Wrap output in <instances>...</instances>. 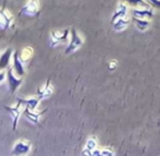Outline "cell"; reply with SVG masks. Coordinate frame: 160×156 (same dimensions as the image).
Returning a JSON list of instances; mask_svg holds the SVG:
<instances>
[{
    "instance_id": "obj_1",
    "label": "cell",
    "mask_w": 160,
    "mask_h": 156,
    "mask_svg": "<svg viewBox=\"0 0 160 156\" xmlns=\"http://www.w3.org/2000/svg\"><path fill=\"white\" fill-rule=\"evenodd\" d=\"M83 41L80 38V35L78 34V32L76 31L75 28L70 29V41H69L68 45H67L66 49H65V54H70L72 52H76L78 49L82 46Z\"/></svg>"
},
{
    "instance_id": "obj_2",
    "label": "cell",
    "mask_w": 160,
    "mask_h": 156,
    "mask_svg": "<svg viewBox=\"0 0 160 156\" xmlns=\"http://www.w3.org/2000/svg\"><path fill=\"white\" fill-rule=\"evenodd\" d=\"M40 1L38 0H30L25 6L20 9L19 16H30V17H38L40 16Z\"/></svg>"
},
{
    "instance_id": "obj_3",
    "label": "cell",
    "mask_w": 160,
    "mask_h": 156,
    "mask_svg": "<svg viewBox=\"0 0 160 156\" xmlns=\"http://www.w3.org/2000/svg\"><path fill=\"white\" fill-rule=\"evenodd\" d=\"M8 81V86H9V90L11 94H14L17 91L20 85L22 84V77H19L13 73V69L8 68L7 70V77H6Z\"/></svg>"
},
{
    "instance_id": "obj_4",
    "label": "cell",
    "mask_w": 160,
    "mask_h": 156,
    "mask_svg": "<svg viewBox=\"0 0 160 156\" xmlns=\"http://www.w3.org/2000/svg\"><path fill=\"white\" fill-rule=\"evenodd\" d=\"M31 151V144L25 140H20L14 144L10 156H25Z\"/></svg>"
},
{
    "instance_id": "obj_5",
    "label": "cell",
    "mask_w": 160,
    "mask_h": 156,
    "mask_svg": "<svg viewBox=\"0 0 160 156\" xmlns=\"http://www.w3.org/2000/svg\"><path fill=\"white\" fill-rule=\"evenodd\" d=\"M13 16L10 13L9 10L6 9L5 7L0 9V29L1 31H6L9 29L13 23Z\"/></svg>"
},
{
    "instance_id": "obj_6",
    "label": "cell",
    "mask_w": 160,
    "mask_h": 156,
    "mask_svg": "<svg viewBox=\"0 0 160 156\" xmlns=\"http://www.w3.org/2000/svg\"><path fill=\"white\" fill-rule=\"evenodd\" d=\"M69 36H70V31L68 29H65L62 31H53L51 33V46H56L59 43L67 42Z\"/></svg>"
},
{
    "instance_id": "obj_7",
    "label": "cell",
    "mask_w": 160,
    "mask_h": 156,
    "mask_svg": "<svg viewBox=\"0 0 160 156\" xmlns=\"http://www.w3.org/2000/svg\"><path fill=\"white\" fill-rule=\"evenodd\" d=\"M132 18L138 19H146V20H151L153 17V9L152 8H133L131 10Z\"/></svg>"
},
{
    "instance_id": "obj_8",
    "label": "cell",
    "mask_w": 160,
    "mask_h": 156,
    "mask_svg": "<svg viewBox=\"0 0 160 156\" xmlns=\"http://www.w3.org/2000/svg\"><path fill=\"white\" fill-rule=\"evenodd\" d=\"M12 69H13V73L19 77H23V75L25 74L24 66H23V63L21 62L20 57H19L18 51L13 52V55H12Z\"/></svg>"
},
{
    "instance_id": "obj_9",
    "label": "cell",
    "mask_w": 160,
    "mask_h": 156,
    "mask_svg": "<svg viewBox=\"0 0 160 156\" xmlns=\"http://www.w3.org/2000/svg\"><path fill=\"white\" fill-rule=\"evenodd\" d=\"M23 106L21 105V103H17L16 106H13V107H6V110H8V111L10 112V114H11L12 117V121H13V130L16 131L17 130V127H18V121H19V118H20V116L23 113Z\"/></svg>"
},
{
    "instance_id": "obj_10",
    "label": "cell",
    "mask_w": 160,
    "mask_h": 156,
    "mask_svg": "<svg viewBox=\"0 0 160 156\" xmlns=\"http://www.w3.org/2000/svg\"><path fill=\"white\" fill-rule=\"evenodd\" d=\"M127 16H128V6L122 1V3L118 6V8L115 9V12H114V14L112 16L111 24L113 22H115L118 19L124 18V17H127Z\"/></svg>"
},
{
    "instance_id": "obj_11",
    "label": "cell",
    "mask_w": 160,
    "mask_h": 156,
    "mask_svg": "<svg viewBox=\"0 0 160 156\" xmlns=\"http://www.w3.org/2000/svg\"><path fill=\"white\" fill-rule=\"evenodd\" d=\"M12 55H13V52L11 49H7L3 53H1V55H0V70H5V69L9 68Z\"/></svg>"
},
{
    "instance_id": "obj_12",
    "label": "cell",
    "mask_w": 160,
    "mask_h": 156,
    "mask_svg": "<svg viewBox=\"0 0 160 156\" xmlns=\"http://www.w3.org/2000/svg\"><path fill=\"white\" fill-rule=\"evenodd\" d=\"M42 100L40 96L38 97H33V98H28V99H18V102L21 103L23 106V108H28V109H31V110H36L38 108V103L40 101Z\"/></svg>"
},
{
    "instance_id": "obj_13",
    "label": "cell",
    "mask_w": 160,
    "mask_h": 156,
    "mask_svg": "<svg viewBox=\"0 0 160 156\" xmlns=\"http://www.w3.org/2000/svg\"><path fill=\"white\" fill-rule=\"evenodd\" d=\"M45 112L44 111H40V112H36L35 110H31V109H28V108H24L23 109V114L28 118V120L31 121L32 123H38L40 122V118L43 113Z\"/></svg>"
},
{
    "instance_id": "obj_14",
    "label": "cell",
    "mask_w": 160,
    "mask_h": 156,
    "mask_svg": "<svg viewBox=\"0 0 160 156\" xmlns=\"http://www.w3.org/2000/svg\"><path fill=\"white\" fill-rule=\"evenodd\" d=\"M129 22H131V19L127 17H124V18H120L115 21V22L112 23V27L115 31H122V30L126 29L128 27Z\"/></svg>"
},
{
    "instance_id": "obj_15",
    "label": "cell",
    "mask_w": 160,
    "mask_h": 156,
    "mask_svg": "<svg viewBox=\"0 0 160 156\" xmlns=\"http://www.w3.org/2000/svg\"><path fill=\"white\" fill-rule=\"evenodd\" d=\"M134 24L136 25L139 31H146L150 25V20H146V19H138V18H132Z\"/></svg>"
},
{
    "instance_id": "obj_16",
    "label": "cell",
    "mask_w": 160,
    "mask_h": 156,
    "mask_svg": "<svg viewBox=\"0 0 160 156\" xmlns=\"http://www.w3.org/2000/svg\"><path fill=\"white\" fill-rule=\"evenodd\" d=\"M32 54H33V49L31 46H27L19 52V57H20L21 62L25 63L32 57Z\"/></svg>"
},
{
    "instance_id": "obj_17",
    "label": "cell",
    "mask_w": 160,
    "mask_h": 156,
    "mask_svg": "<svg viewBox=\"0 0 160 156\" xmlns=\"http://www.w3.org/2000/svg\"><path fill=\"white\" fill-rule=\"evenodd\" d=\"M122 1L132 8H149L145 0H122Z\"/></svg>"
},
{
    "instance_id": "obj_18",
    "label": "cell",
    "mask_w": 160,
    "mask_h": 156,
    "mask_svg": "<svg viewBox=\"0 0 160 156\" xmlns=\"http://www.w3.org/2000/svg\"><path fill=\"white\" fill-rule=\"evenodd\" d=\"M52 92H53V87H52V85H51V81H47L44 87L38 89V96L43 99V98H45V97H48Z\"/></svg>"
},
{
    "instance_id": "obj_19",
    "label": "cell",
    "mask_w": 160,
    "mask_h": 156,
    "mask_svg": "<svg viewBox=\"0 0 160 156\" xmlns=\"http://www.w3.org/2000/svg\"><path fill=\"white\" fill-rule=\"evenodd\" d=\"M147 5L156 10H160V0H145Z\"/></svg>"
},
{
    "instance_id": "obj_20",
    "label": "cell",
    "mask_w": 160,
    "mask_h": 156,
    "mask_svg": "<svg viewBox=\"0 0 160 156\" xmlns=\"http://www.w3.org/2000/svg\"><path fill=\"white\" fill-rule=\"evenodd\" d=\"M116 66H118V62L116 60H111L109 64V68L110 70H114V69L116 68Z\"/></svg>"
},
{
    "instance_id": "obj_21",
    "label": "cell",
    "mask_w": 160,
    "mask_h": 156,
    "mask_svg": "<svg viewBox=\"0 0 160 156\" xmlns=\"http://www.w3.org/2000/svg\"><path fill=\"white\" fill-rule=\"evenodd\" d=\"M6 77H7V74L3 73V71H0V84H1L3 81H5Z\"/></svg>"
}]
</instances>
